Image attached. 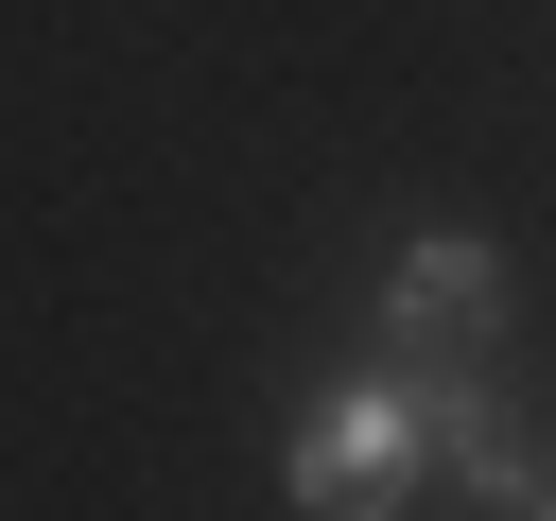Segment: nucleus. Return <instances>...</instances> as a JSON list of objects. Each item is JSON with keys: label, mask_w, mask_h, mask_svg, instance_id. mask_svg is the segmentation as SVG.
Segmentation results:
<instances>
[{"label": "nucleus", "mask_w": 556, "mask_h": 521, "mask_svg": "<svg viewBox=\"0 0 556 521\" xmlns=\"http://www.w3.org/2000/svg\"><path fill=\"white\" fill-rule=\"evenodd\" d=\"M417 452H434L469 504H521V486H539V434H521V399H504L486 365H434V382H417Z\"/></svg>", "instance_id": "3"}, {"label": "nucleus", "mask_w": 556, "mask_h": 521, "mask_svg": "<svg viewBox=\"0 0 556 521\" xmlns=\"http://www.w3.org/2000/svg\"><path fill=\"white\" fill-rule=\"evenodd\" d=\"M486 521H556V486H521V504H486Z\"/></svg>", "instance_id": "4"}, {"label": "nucleus", "mask_w": 556, "mask_h": 521, "mask_svg": "<svg viewBox=\"0 0 556 521\" xmlns=\"http://www.w3.org/2000/svg\"><path fill=\"white\" fill-rule=\"evenodd\" d=\"M417 365H348V382H313L295 399V434H278V504L295 521H400L417 504Z\"/></svg>", "instance_id": "1"}, {"label": "nucleus", "mask_w": 556, "mask_h": 521, "mask_svg": "<svg viewBox=\"0 0 556 521\" xmlns=\"http://www.w3.org/2000/svg\"><path fill=\"white\" fill-rule=\"evenodd\" d=\"M486 365L504 347V243L486 226H417L400 260H382V365Z\"/></svg>", "instance_id": "2"}]
</instances>
